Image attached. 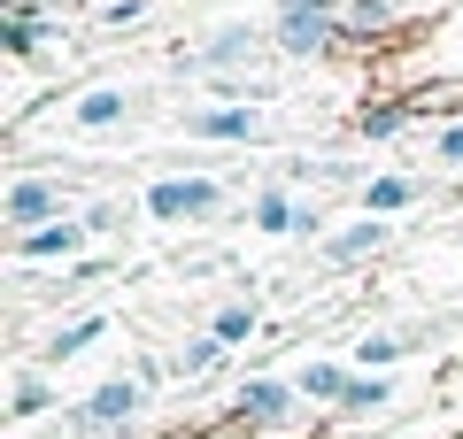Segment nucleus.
<instances>
[{
    "mask_svg": "<svg viewBox=\"0 0 463 439\" xmlns=\"http://www.w3.org/2000/svg\"><path fill=\"white\" fill-rule=\"evenodd\" d=\"M216 209V185L209 178H163L147 185V216H163V224H185V216H209Z\"/></svg>",
    "mask_w": 463,
    "mask_h": 439,
    "instance_id": "1",
    "label": "nucleus"
},
{
    "mask_svg": "<svg viewBox=\"0 0 463 439\" xmlns=\"http://www.w3.org/2000/svg\"><path fill=\"white\" fill-rule=\"evenodd\" d=\"M54 209H62V193H54V185H39V178L8 185V224H16V231H32L39 216H54Z\"/></svg>",
    "mask_w": 463,
    "mask_h": 439,
    "instance_id": "2",
    "label": "nucleus"
},
{
    "mask_svg": "<svg viewBox=\"0 0 463 439\" xmlns=\"http://www.w3.org/2000/svg\"><path fill=\"white\" fill-rule=\"evenodd\" d=\"M279 39H286L294 54H301V47H325V0H286V32H279Z\"/></svg>",
    "mask_w": 463,
    "mask_h": 439,
    "instance_id": "3",
    "label": "nucleus"
},
{
    "mask_svg": "<svg viewBox=\"0 0 463 439\" xmlns=\"http://www.w3.org/2000/svg\"><path fill=\"white\" fill-rule=\"evenodd\" d=\"M139 408V386L132 378H109V386L93 393V408H85V424H116V416H132Z\"/></svg>",
    "mask_w": 463,
    "mask_h": 439,
    "instance_id": "4",
    "label": "nucleus"
},
{
    "mask_svg": "<svg viewBox=\"0 0 463 439\" xmlns=\"http://www.w3.org/2000/svg\"><path fill=\"white\" fill-rule=\"evenodd\" d=\"M185 131H201V139H255V108H209Z\"/></svg>",
    "mask_w": 463,
    "mask_h": 439,
    "instance_id": "5",
    "label": "nucleus"
},
{
    "mask_svg": "<svg viewBox=\"0 0 463 439\" xmlns=\"http://www.w3.org/2000/svg\"><path fill=\"white\" fill-rule=\"evenodd\" d=\"M286 408H294V393H286V386H270V378H255V386L240 393V416H255V424H279Z\"/></svg>",
    "mask_w": 463,
    "mask_h": 439,
    "instance_id": "6",
    "label": "nucleus"
},
{
    "mask_svg": "<svg viewBox=\"0 0 463 439\" xmlns=\"http://www.w3.org/2000/svg\"><path fill=\"white\" fill-rule=\"evenodd\" d=\"M78 239H85V231L78 224H47V231H24V255H78Z\"/></svg>",
    "mask_w": 463,
    "mask_h": 439,
    "instance_id": "7",
    "label": "nucleus"
},
{
    "mask_svg": "<svg viewBox=\"0 0 463 439\" xmlns=\"http://www.w3.org/2000/svg\"><path fill=\"white\" fill-rule=\"evenodd\" d=\"M301 393H309V401H347V370L340 362H309V370H301Z\"/></svg>",
    "mask_w": 463,
    "mask_h": 439,
    "instance_id": "8",
    "label": "nucleus"
},
{
    "mask_svg": "<svg viewBox=\"0 0 463 439\" xmlns=\"http://www.w3.org/2000/svg\"><path fill=\"white\" fill-rule=\"evenodd\" d=\"M116 116H124V93H85V100H78V124H85V131L116 124Z\"/></svg>",
    "mask_w": 463,
    "mask_h": 439,
    "instance_id": "9",
    "label": "nucleus"
},
{
    "mask_svg": "<svg viewBox=\"0 0 463 439\" xmlns=\"http://www.w3.org/2000/svg\"><path fill=\"white\" fill-rule=\"evenodd\" d=\"M255 224H263V231H286V224H294V201H286V193H263V201H255Z\"/></svg>",
    "mask_w": 463,
    "mask_h": 439,
    "instance_id": "10",
    "label": "nucleus"
},
{
    "mask_svg": "<svg viewBox=\"0 0 463 439\" xmlns=\"http://www.w3.org/2000/svg\"><path fill=\"white\" fill-rule=\"evenodd\" d=\"M410 193H417L410 178H379V185H371V216H386V209H402V201H410Z\"/></svg>",
    "mask_w": 463,
    "mask_h": 439,
    "instance_id": "11",
    "label": "nucleus"
},
{
    "mask_svg": "<svg viewBox=\"0 0 463 439\" xmlns=\"http://www.w3.org/2000/svg\"><path fill=\"white\" fill-rule=\"evenodd\" d=\"M386 393H394V386H386V378H355V386H347V408H379Z\"/></svg>",
    "mask_w": 463,
    "mask_h": 439,
    "instance_id": "12",
    "label": "nucleus"
},
{
    "mask_svg": "<svg viewBox=\"0 0 463 439\" xmlns=\"http://www.w3.org/2000/svg\"><path fill=\"white\" fill-rule=\"evenodd\" d=\"M100 340V316H85V324H70L62 340H54V355H78V347H93Z\"/></svg>",
    "mask_w": 463,
    "mask_h": 439,
    "instance_id": "13",
    "label": "nucleus"
},
{
    "mask_svg": "<svg viewBox=\"0 0 463 439\" xmlns=\"http://www.w3.org/2000/svg\"><path fill=\"white\" fill-rule=\"evenodd\" d=\"M248 332H255L248 309H224V316H216V340H224V347H232V340H248Z\"/></svg>",
    "mask_w": 463,
    "mask_h": 439,
    "instance_id": "14",
    "label": "nucleus"
},
{
    "mask_svg": "<svg viewBox=\"0 0 463 439\" xmlns=\"http://www.w3.org/2000/svg\"><path fill=\"white\" fill-rule=\"evenodd\" d=\"M364 247H379V224H355L347 239H332V255H364Z\"/></svg>",
    "mask_w": 463,
    "mask_h": 439,
    "instance_id": "15",
    "label": "nucleus"
},
{
    "mask_svg": "<svg viewBox=\"0 0 463 439\" xmlns=\"http://www.w3.org/2000/svg\"><path fill=\"white\" fill-rule=\"evenodd\" d=\"M32 408H47V386H39V378H24V386H16V416H32Z\"/></svg>",
    "mask_w": 463,
    "mask_h": 439,
    "instance_id": "16",
    "label": "nucleus"
},
{
    "mask_svg": "<svg viewBox=\"0 0 463 439\" xmlns=\"http://www.w3.org/2000/svg\"><path fill=\"white\" fill-rule=\"evenodd\" d=\"M440 163H463V124H456V131H440Z\"/></svg>",
    "mask_w": 463,
    "mask_h": 439,
    "instance_id": "17",
    "label": "nucleus"
}]
</instances>
